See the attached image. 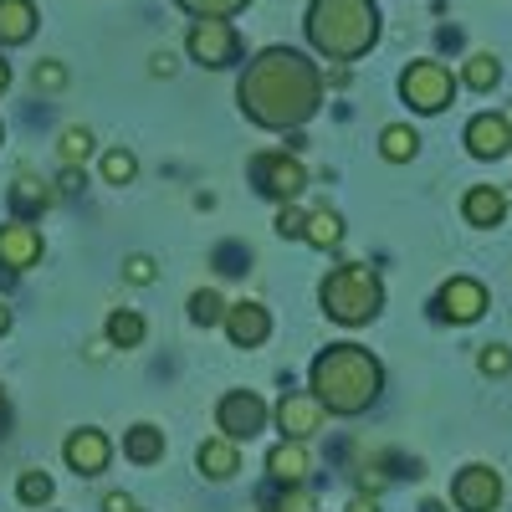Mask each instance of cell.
Segmentation results:
<instances>
[{
  "label": "cell",
  "instance_id": "36",
  "mask_svg": "<svg viewBox=\"0 0 512 512\" xmlns=\"http://www.w3.org/2000/svg\"><path fill=\"white\" fill-rule=\"evenodd\" d=\"M82 185H88V180H82V164H62V175H57V195H77Z\"/></svg>",
  "mask_w": 512,
  "mask_h": 512
},
{
  "label": "cell",
  "instance_id": "10",
  "mask_svg": "<svg viewBox=\"0 0 512 512\" xmlns=\"http://www.w3.org/2000/svg\"><path fill=\"white\" fill-rule=\"evenodd\" d=\"M323 420H328V410L318 405L313 390H287V395L277 400V431H282L287 441H308V436H318V431H323Z\"/></svg>",
  "mask_w": 512,
  "mask_h": 512
},
{
  "label": "cell",
  "instance_id": "6",
  "mask_svg": "<svg viewBox=\"0 0 512 512\" xmlns=\"http://www.w3.org/2000/svg\"><path fill=\"white\" fill-rule=\"evenodd\" d=\"M400 98L415 108V113H441V108H451V98H456V77H451V67L446 62H410L405 72H400Z\"/></svg>",
  "mask_w": 512,
  "mask_h": 512
},
{
  "label": "cell",
  "instance_id": "34",
  "mask_svg": "<svg viewBox=\"0 0 512 512\" xmlns=\"http://www.w3.org/2000/svg\"><path fill=\"white\" fill-rule=\"evenodd\" d=\"M31 82H36V88H47V93H57V88H67V67L62 62H36Z\"/></svg>",
  "mask_w": 512,
  "mask_h": 512
},
{
  "label": "cell",
  "instance_id": "12",
  "mask_svg": "<svg viewBox=\"0 0 512 512\" xmlns=\"http://www.w3.org/2000/svg\"><path fill=\"white\" fill-rule=\"evenodd\" d=\"M41 251H47V241H41V231H36L31 221L11 216L6 226H0V267H6L11 277L26 272V267H36Z\"/></svg>",
  "mask_w": 512,
  "mask_h": 512
},
{
  "label": "cell",
  "instance_id": "40",
  "mask_svg": "<svg viewBox=\"0 0 512 512\" xmlns=\"http://www.w3.org/2000/svg\"><path fill=\"white\" fill-rule=\"evenodd\" d=\"M349 512H379V502H374V497H354Z\"/></svg>",
  "mask_w": 512,
  "mask_h": 512
},
{
  "label": "cell",
  "instance_id": "18",
  "mask_svg": "<svg viewBox=\"0 0 512 512\" xmlns=\"http://www.w3.org/2000/svg\"><path fill=\"white\" fill-rule=\"evenodd\" d=\"M195 466H200V477H210V482H231L241 472V451H236L231 436H216V441H205L195 451Z\"/></svg>",
  "mask_w": 512,
  "mask_h": 512
},
{
  "label": "cell",
  "instance_id": "37",
  "mask_svg": "<svg viewBox=\"0 0 512 512\" xmlns=\"http://www.w3.org/2000/svg\"><path fill=\"white\" fill-rule=\"evenodd\" d=\"M216 262H221V272H246V267H236V262H251V251H241V246H221V251H216Z\"/></svg>",
  "mask_w": 512,
  "mask_h": 512
},
{
  "label": "cell",
  "instance_id": "26",
  "mask_svg": "<svg viewBox=\"0 0 512 512\" xmlns=\"http://www.w3.org/2000/svg\"><path fill=\"white\" fill-rule=\"evenodd\" d=\"M139 180V154L134 149H108L103 154V185H134Z\"/></svg>",
  "mask_w": 512,
  "mask_h": 512
},
{
  "label": "cell",
  "instance_id": "5",
  "mask_svg": "<svg viewBox=\"0 0 512 512\" xmlns=\"http://www.w3.org/2000/svg\"><path fill=\"white\" fill-rule=\"evenodd\" d=\"M185 52H190V62H200L210 72L236 67L241 62V31L231 26V16H200L185 31Z\"/></svg>",
  "mask_w": 512,
  "mask_h": 512
},
{
  "label": "cell",
  "instance_id": "29",
  "mask_svg": "<svg viewBox=\"0 0 512 512\" xmlns=\"http://www.w3.org/2000/svg\"><path fill=\"white\" fill-rule=\"evenodd\" d=\"M175 6H180L190 21H200V16H241L251 0H175Z\"/></svg>",
  "mask_w": 512,
  "mask_h": 512
},
{
  "label": "cell",
  "instance_id": "44",
  "mask_svg": "<svg viewBox=\"0 0 512 512\" xmlns=\"http://www.w3.org/2000/svg\"><path fill=\"white\" fill-rule=\"evenodd\" d=\"M0 415H6V390H0Z\"/></svg>",
  "mask_w": 512,
  "mask_h": 512
},
{
  "label": "cell",
  "instance_id": "3",
  "mask_svg": "<svg viewBox=\"0 0 512 512\" xmlns=\"http://www.w3.org/2000/svg\"><path fill=\"white\" fill-rule=\"evenodd\" d=\"M308 47L328 62H359L379 41V6L374 0H308Z\"/></svg>",
  "mask_w": 512,
  "mask_h": 512
},
{
  "label": "cell",
  "instance_id": "1",
  "mask_svg": "<svg viewBox=\"0 0 512 512\" xmlns=\"http://www.w3.org/2000/svg\"><path fill=\"white\" fill-rule=\"evenodd\" d=\"M236 103L256 128L287 134V128H303L323 108V72L297 47H267L246 62L236 82Z\"/></svg>",
  "mask_w": 512,
  "mask_h": 512
},
{
  "label": "cell",
  "instance_id": "9",
  "mask_svg": "<svg viewBox=\"0 0 512 512\" xmlns=\"http://www.w3.org/2000/svg\"><path fill=\"white\" fill-rule=\"evenodd\" d=\"M451 502L461 512H497L502 507V477L492 472V466H482V461L461 466L456 482H451Z\"/></svg>",
  "mask_w": 512,
  "mask_h": 512
},
{
  "label": "cell",
  "instance_id": "19",
  "mask_svg": "<svg viewBox=\"0 0 512 512\" xmlns=\"http://www.w3.org/2000/svg\"><path fill=\"white\" fill-rule=\"evenodd\" d=\"M57 205V185H47V180H36V175H16V185H11V210L21 221H36L41 210H52Z\"/></svg>",
  "mask_w": 512,
  "mask_h": 512
},
{
  "label": "cell",
  "instance_id": "20",
  "mask_svg": "<svg viewBox=\"0 0 512 512\" xmlns=\"http://www.w3.org/2000/svg\"><path fill=\"white\" fill-rule=\"evenodd\" d=\"M36 36V6L31 0H0V47H21Z\"/></svg>",
  "mask_w": 512,
  "mask_h": 512
},
{
  "label": "cell",
  "instance_id": "15",
  "mask_svg": "<svg viewBox=\"0 0 512 512\" xmlns=\"http://www.w3.org/2000/svg\"><path fill=\"white\" fill-rule=\"evenodd\" d=\"M221 328L236 349H256V344H267V333H272V313L262 303H231Z\"/></svg>",
  "mask_w": 512,
  "mask_h": 512
},
{
  "label": "cell",
  "instance_id": "4",
  "mask_svg": "<svg viewBox=\"0 0 512 512\" xmlns=\"http://www.w3.org/2000/svg\"><path fill=\"white\" fill-rule=\"evenodd\" d=\"M318 303L333 323H344V328H359V323H374L379 308H384V282L374 267L364 262H344V267H333L318 287Z\"/></svg>",
  "mask_w": 512,
  "mask_h": 512
},
{
  "label": "cell",
  "instance_id": "31",
  "mask_svg": "<svg viewBox=\"0 0 512 512\" xmlns=\"http://www.w3.org/2000/svg\"><path fill=\"white\" fill-rule=\"evenodd\" d=\"M303 221H308V210H297V200H287V205H277L272 231H277L282 241H303Z\"/></svg>",
  "mask_w": 512,
  "mask_h": 512
},
{
  "label": "cell",
  "instance_id": "27",
  "mask_svg": "<svg viewBox=\"0 0 512 512\" xmlns=\"http://www.w3.org/2000/svg\"><path fill=\"white\" fill-rule=\"evenodd\" d=\"M221 318H226V303H221V292H216V287L190 292V323H195V328H216Z\"/></svg>",
  "mask_w": 512,
  "mask_h": 512
},
{
  "label": "cell",
  "instance_id": "30",
  "mask_svg": "<svg viewBox=\"0 0 512 512\" xmlns=\"http://www.w3.org/2000/svg\"><path fill=\"white\" fill-rule=\"evenodd\" d=\"M52 492H57V487H52L47 472H21V482H16V497H21L26 507H47Z\"/></svg>",
  "mask_w": 512,
  "mask_h": 512
},
{
  "label": "cell",
  "instance_id": "43",
  "mask_svg": "<svg viewBox=\"0 0 512 512\" xmlns=\"http://www.w3.org/2000/svg\"><path fill=\"white\" fill-rule=\"evenodd\" d=\"M420 512H446V507H441V502H425V507H420Z\"/></svg>",
  "mask_w": 512,
  "mask_h": 512
},
{
  "label": "cell",
  "instance_id": "39",
  "mask_svg": "<svg viewBox=\"0 0 512 512\" xmlns=\"http://www.w3.org/2000/svg\"><path fill=\"white\" fill-rule=\"evenodd\" d=\"M103 512H134V497H128V492H113V497H103Z\"/></svg>",
  "mask_w": 512,
  "mask_h": 512
},
{
  "label": "cell",
  "instance_id": "45",
  "mask_svg": "<svg viewBox=\"0 0 512 512\" xmlns=\"http://www.w3.org/2000/svg\"><path fill=\"white\" fill-rule=\"evenodd\" d=\"M0 144H6V128H0Z\"/></svg>",
  "mask_w": 512,
  "mask_h": 512
},
{
  "label": "cell",
  "instance_id": "41",
  "mask_svg": "<svg viewBox=\"0 0 512 512\" xmlns=\"http://www.w3.org/2000/svg\"><path fill=\"white\" fill-rule=\"evenodd\" d=\"M6 88H11V62L0 57V93H6Z\"/></svg>",
  "mask_w": 512,
  "mask_h": 512
},
{
  "label": "cell",
  "instance_id": "24",
  "mask_svg": "<svg viewBox=\"0 0 512 512\" xmlns=\"http://www.w3.org/2000/svg\"><path fill=\"white\" fill-rule=\"evenodd\" d=\"M461 82L472 93H492L497 82H502V62L492 52H472V57H466V67H461Z\"/></svg>",
  "mask_w": 512,
  "mask_h": 512
},
{
  "label": "cell",
  "instance_id": "46",
  "mask_svg": "<svg viewBox=\"0 0 512 512\" xmlns=\"http://www.w3.org/2000/svg\"><path fill=\"white\" fill-rule=\"evenodd\" d=\"M134 512H139V507H134Z\"/></svg>",
  "mask_w": 512,
  "mask_h": 512
},
{
  "label": "cell",
  "instance_id": "35",
  "mask_svg": "<svg viewBox=\"0 0 512 512\" xmlns=\"http://www.w3.org/2000/svg\"><path fill=\"white\" fill-rule=\"evenodd\" d=\"M123 277L134 282V287H149V282H154V256H144V251L128 256V262H123Z\"/></svg>",
  "mask_w": 512,
  "mask_h": 512
},
{
  "label": "cell",
  "instance_id": "11",
  "mask_svg": "<svg viewBox=\"0 0 512 512\" xmlns=\"http://www.w3.org/2000/svg\"><path fill=\"white\" fill-rule=\"evenodd\" d=\"M487 313V287L477 277H451L436 292V318L441 323H477Z\"/></svg>",
  "mask_w": 512,
  "mask_h": 512
},
{
  "label": "cell",
  "instance_id": "32",
  "mask_svg": "<svg viewBox=\"0 0 512 512\" xmlns=\"http://www.w3.org/2000/svg\"><path fill=\"white\" fill-rule=\"evenodd\" d=\"M262 507H267V512H313V492H308V487H282V492L267 497Z\"/></svg>",
  "mask_w": 512,
  "mask_h": 512
},
{
  "label": "cell",
  "instance_id": "42",
  "mask_svg": "<svg viewBox=\"0 0 512 512\" xmlns=\"http://www.w3.org/2000/svg\"><path fill=\"white\" fill-rule=\"evenodd\" d=\"M6 333H11V308L0 303V338H6Z\"/></svg>",
  "mask_w": 512,
  "mask_h": 512
},
{
  "label": "cell",
  "instance_id": "14",
  "mask_svg": "<svg viewBox=\"0 0 512 512\" xmlns=\"http://www.w3.org/2000/svg\"><path fill=\"white\" fill-rule=\"evenodd\" d=\"M466 149H472V159H502V154H512V118L477 113L472 123H466Z\"/></svg>",
  "mask_w": 512,
  "mask_h": 512
},
{
  "label": "cell",
  "instance_id": "23",
  "mask_svg": "<svg viewBox=\"0 0 512 512\" xmlns=\"http://www.w3.org/2000/svg\"><path fill=\"white\" fill-rule=\"evenodd\" d=\"M379 154L390 159V164H410V159L420 154V134H415L410 123H390V128L379 134Z\"/></svg>",
  "mask_w": 512,
  "mask_h": 512
},
{
  "label": "cell",
  "instance_id": "2",
  "mask_svg": "<svg viewBox=\"0 0 512 512\" xmlns=\"http://www.w3.org/2000/svg\"><path fill=\"white\" fill-rule=\"evenodd\" d=\"M308 390L328 415H364L384 390V364L359 344H328L308 369Z\"/></svg>",
  "mask_w": 512,
  "mask_h": 512
},
{
  "label": "cell",
  "instance_id": "13",
  "mask_svg": "<svg viewBox=\"0 0 512 512\" xmlns=\"http://www.w3.org/2000/svg\"><path fill=\"white\" fill-rule=\"evenodd\" d=\"M62 461L72 466L77 477H98V472H108V461H113V441L98 431V425H82V431L67 436Z\"/></svg>",
  "mask_w": 512,
  "mask_h": 512
},
{
  "label": "cell",
  "instance_id": "16",
  "mask_svg": "<svg viewBox=\"0 0 512 512\" xmlns=\"http://www.w3.org/2000/svg\"><path fill=\"white\" fill-rule=\"evenodd\" d=\"M308 466H313V461H308V446H303V441H287V436H282V441L267 451V477H272L277 487H303V482H308Z\"/></svg>",
  "mask_w": 512,
  "mask_h": 512
},
{
  "label": "cell",
  "instance_id": "17",
  "mask_svg": "<svg viewBox=\"0 0 512 512\" xmlns=\"http://www.w3.org/2000/svg\"><path fill=\"white\" fill-rule=\"evenodd\" d=\"M461 216H466V226L492 231V226L507 221V195L497 185H472V190H466V200H461Z\"/></svg>",
  "mask_w": 512,
  "mask_h": 512
},
{
  "label": "cell",
  "instance_id": "25",
  "mask_svg": "<svg viewBox=\"0 0 512 512\" xmlns=\"http://www.w3.org/2000/svg\"><path fill=\"white\" fill-rule=\"evenodd\" d=\"M144 344V318L134 308H118L108 318V349H139Z\"/></svg>",
  "mask_w": 512,
  "mask_h": 512
},
{
  "label": "cell",
  "instance_id": "33",
  "mask_svg": "<svg viewBox=\"0 0 512 512\" xmlns=\"http://www.w3.org/2000/svg\"><path fill=\"white\" fill-rule=\"evenodd\" d=\"M477 369H482V374H492V379L512 374V354H507V344H487V349L477 354Z\"/></svg>",
  "mask_w": 512,
  "mask_h": 512
},
{
  "label": "cell",
  "instance_id": "21",
  "mask_svg": "<svg viewBox=\"0 0 512 512\" xmlns=\"http://www.w3.org/2000/svg\"><path fill=\"white\" fill-rule=\"evenodd\" d=\"M123 456L134 461V466L164 461V431H159V425H149V420H139L134 431H123Z\"/></svg>",
  "mask_w": 512,
  "mask_h": 512
},
{
  "label": "cell",
  "instance_id": "8",
  "mask_svg": "<svg viewBox=\"0 0 512 512\" xmlns=\"http://www.w3.org/2000/svg\"><path fill=\"white\" fill-rule=\"evenodd\" d=\"M216 425H221V436H231V441L262 436L267 431V400L251 395V390H226L221 405H216Z\"/></svg>",
  "mask_w": 512,
  "mask_h": 512
},
{
  "label": "cell",
  "instance_id": "7",
  "mask_svg": "<svg viewBox=\"0 0 512 512\" xmlns=\"http://www.w3.org/2000/svg\"><path fill=\"white\" fill-rule=\"evenodd\" d=\"M251 185H256V195L287 205V200H297L308 190V169L297 164L292 149H267V154L251 159Z\"/></svg>",
  "mask_w": 512,
  "mask_h": 512
},
{
  "label": "cell",
  "instance_id": "38",
  "mask_svg": "<svg viewBox=\"0 0 512 512\" xmlns=\"http://www.w3.org/2000/svg\"><path fill=\"white\" fill-rule=\"evenodd\" d=\"M149 62H154V77H175V67H180V62H175V52H154Z\"/></svg>",
  "mask_w": 512,
  "mask_h": 512
},
{
  "label": "cell",
  "instance_id": "28",
  "mask_svg": "<svg viewBox=\"0 0 512 512\" xmlns=\"http://www.w3.org/2000/svg\"><path fill=\"white\" fill-rule=\"evenodd\" d=\"M57 149H62V164H82V159L93 154V128H82V123L62 128V139H57Z\"/></svg>",
  "mask_w": 512,
  "mask_h": 512
},
{
  "label": "cell",
  "instance_id": "22",
  "mask_svg": "<svg viewBox=\"0 0 512 512\" xmlns=\"http://www.w3.org/2000/svg\"><path fill=\"white\" fill-rule=\"evenodd\" d=\"M303 241L308 246H318V251H328V246H338L344 241V216H338V210H313V216L303 221Z\"/></svg>",
  "mask_w": 512,
  "mask_h": 512
}]
</instances>
